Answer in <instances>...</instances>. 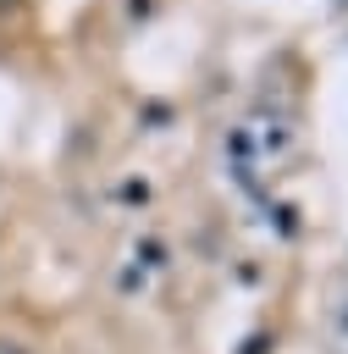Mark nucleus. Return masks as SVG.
Segmentation results:
<instances>
[{
  "label": "nucleus",
  "instance_id": "obj_1",
  "mask_svg": "<svg viewBox=\"0 0 348 354\" xmlns=\"http://www.w3.org/2000/svg\"><path fill=\"white\" fill-rule=\"evenodd\" d=\"M0 354H33L28 343H17V337H0Z\"/></svg>",
  "mask_w": 348,
  "mask_h": 354
}]
</instances>
